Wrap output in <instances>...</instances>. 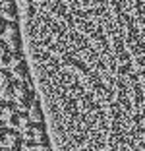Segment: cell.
Segmentation results:
<instances>
[{
	"mask_svg": "<svg viewBox=\"0 0 145 151\" xmlns=\"http://www.w3.org/2000/svg\"><path fill=\"white\" fill-rule=\"evenodd\" d=\"M0 12L4 14V18L12 19V22H16V4H14V0L2 6V8H0Z\"/></svg>",
	"mask_w": 145,
	"mask_h": 151,
	"instance_id": "cell-9",
	"label": "cell"
},
{
	"mask_svg": "<svg viewBox=\"0 0 145 151\" xmlns=\"http://www.w3.org/2000/svg\"><path fill=\"white\" fill-rule=\"evenodd\" d=\"M0 99H2V97H0Z\"/></svg>",
	"mask_w": 145,
	"mask_h": 151,
	"instance_id": "cell-18",
	"label": "cell"
},
{
	"mask_svg": "<svg viewBox=\"0 0 145 151\" xmlns=\"http://www.w3.org/2000/svg\"><path fill=\"white\" fill-rule=\"evenodd\" d=\"M0 151H10L8 147H4V145H0Z\"/></svg>",
	"mask_w": 145,
	"mask_h": 151,
	"instance_id": "cell-15",
	"label": "cell"
},
{
	"mask_svg": "<svg viewBox=\"0 0 145 151\" xmlns=\"http://www.w3.org/2000/svg\"><path fill=\"white\" fill-rule=\"evenodd\" d=\"M35 101H37V97H35V93H33V89L29 87L23 95H19V97L16 99V105H18V109H22V111H27Z\"/></svg>",
	"mask_w": 145,
	"mask_h": 151,
	"instance_id": "cell-5",
	"label": "cell"
},
{
	"mask_svg": "<svg viewBox=\"0 0 145 151\" xmlns=\"http://www.w3.org/2000/svg\"><path fill=\"white\" fill-rule=\"evenodd\" d=\"M16 111H18L16 101H12V99H0V118H2V120H6V122H8V118Z\"/></svg>",
	"mask_w": 145,
	"mask_h": 151,
	"instance_id": "cell-4",
	"label": "cell"
},
{
	"mask_svg": "<svg viewBox=\"0 0 145 151\" xmlns=\"http://www.w3.org/2000/svg\"><path fill=\"white\" fill-rule=\"evenodd\" d=\"M33 147H37V142H33V139H27V138H23V136H22L18 142L10 147V151H31Z\"/></svg>",
	"mask_w": 145,
	"mask_h": 151,
	"instance_id": "cell-7",
	"label": "cell"
},
{
	"mask_svg": "<svg viewBox=\"0 0 145 151\" xmlns=\"http://www.w3.org/2000/svg\"><path fill=\"white\" fill-rule=\"evenodd\" d=\"M12 74H14V78H18V80H27V78H29V66H27L25 58L19 60V62L12 68Z\"/></svg>",
	"mask_w": 145,
	"mask_h": 151,
	"instance_id": "cell-6",
	"label": "cell"
},
{
	"mask_svg": "<svg viewBox=\"0 0 145 151\" xmlns=\"http://www.w3.org/2000/svg\"><path fill=\"white\" fill-rule=\"evenodd\" d=\"M19 60H23L22 50H12L10 49L8 52H4L2 56H0V68H8V70H12Z\"/></svg>",
	"mask_w": 145,
	"mask_h": 151,
	"instance_id": "cell-2",
	"label": "cell"
},
{
	"mask_svg": "<svg viewBox=\"0 0 145 151\" xmlns=\"http://www.w3.org/2000/svg\"><path fill=\"white\" fill-rule=\"evenodd\" d=\"M27 114H29L31 120H35V122H43V105L39 101H35L27 109Z\"/></svg>",
	"mask_w": 145,
	"mask_h": 151,
	"instance_id": "cell-8",
	"label": "cell"
},
{
	"mask_svg": "<svg viewBox=\"0 0 145 151\" xmlns=\"http://www.w3.org/2000/svg\"><path fill=\"white\" fill-rule=\"evenodd\" d=\"M31 151H48V149H47V147H45V149H43V147H39V145H37V147H33V149H31Z\"/></svg>",
	"mask_w": 145,
	"mask_h": 151,
	"instance_id": "cell-13",
	"label": "cell"
},
{
	"mask_svg": "<svg viewBox=\"0 0 145 151\" xmlns=\"http://www.w3.org/2000/svg\"><path fill=\"white\" fill-rule=\"evenodd\" d=\"M4 126H6V120H2V118H0V130L4 128Z\"/></svg>",
	"mask_w": 145,
	"mask_h": 151,
	"instance_id": "cell-14",
	"label": "cell"
},
{
	"mask_svg": "<svg viewBox=\"0 0 145 151\" xmlns=\"http://www.w3.org/2000/svg\"><path fill=\"white\" fill-rule=\"evenodd\" d=\"M8 50H10L8 43H6V41L2 39V37H0V56H2V54H4V52H8Z\"/></svg>",
	"mask_w": 145,
	"mask_h": 151,
	"instance_id": "cell-12",
	"label": "cell"
},
{
	"mask_svg": "<svg viewBox=\"0 0 145 151\" xmlns=\"http://www.w3.org/2000/svg\"><path fill=\"white\" fill-rule=\"evenodd\" d=\"M2 16H4V14H2V12H0V18H2Z\"/></svg>",
	"mask_w": 145,
	"mask_h": 151,
	"instance_id": "cell-17",
	"label": "cell"
},
{
	"mask_svg": "<svg viewBox=\"0 0 145 151\" xmlns=\"http://www.w3.org/2000/svg\"><path fill=\"white\" fill-rule=\"evenodd\" d=\"M8 23H10V19L8 18H0V37H4V33H6V29H8Z\"/></svg>",
	"mask_w": 145,
	"mask_h": 151,
	"instance_id": "cell-11",
	"label": "cell"
},
{
	"mask_svg": "<svg viewBox=\"0 0 145 151\" xmlns=\"http://www.w3.org/2000/svg\"><path fill=\"white\" fill-rule=\"evenodd\" d=\"M29 114H27V111H22V109H18V111L14 112L12 116L8 118V126H12V128H16V130H19L22 132V128L29 122Z\"/></svg>",
	"mask_w": 145,
	"mask_h": 151,
	"instance_id": "cell-3",
	"label": "cell"
},
{
	"mask_svg": "<svg viewBox=\"0 0 145 151\" xmlns=\"http://www.w3.org/2000/svg\"><path fill=\"white\" fill-rule=\"evenodd\" d=\"M0 8H2V0H0Z\"/></svg>",
	"mask_w": 145,
	"mask_h": 151,
	"instance_id": "cell-16",
	"label": "cell"
},
{
	"mask_svg": "<svg viewBox=\"0 0 145 151\" xmlns=\"http://www.w3.org/2000/svg\"><path fill=\"white\" fill-rule=\"evenodd\" d=\"M19 138H22V132L16 130V128H12V126H4V128L0 130V145L8 147V149L18 142Z\"/></svg>",
	"mask_w": 145,
	"mask_h": 151,
	"instance_id": "cell-1",
	"label": "cell"
},
{
	"mask_svg": "<svg viewBox=\"0 0 145 151\" xmlns=\"http://www.w3.org/2000/svg\"><path fill=\"white\" fill-rule=\"evenodd\" d=\"M12 76H14V74H10L8 68H0V87L8 83V81L12 80Z\"/></svg>",
	"mask_w": 145,
	"mask_h": 151,
	"instance_id": "cell-10",
	"label": "cell"
}]
</instances>
